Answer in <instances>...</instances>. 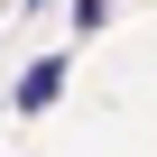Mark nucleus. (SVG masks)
Listing matches in <instances>:
<instances>
[{
	"label": "nucleus",
	"instance_id": "nucleus-3",
	"mask_svg": "<svg viewBox=\"0 0 157 157\" xmlns=\"http://www.w3.org/2000/svg\"><path fill=\"white\" fill-rule=\"evenodd\" d=\"M111 10H120V0H111Z\"/></svg>",
	"mask_w": 157,
	"mask_h": 157
},
{
	"label": "nucleus",
	"instance_id": "nucleus-2",
	"mask_svg": "<svg viewBox=\"0 0 157 157\" xmlns=\"http://www.w3.org/2000/svg\"><path fill=\"white\" fill-rule=\"evenodd\" d=\"M102 19H111V0H74V28H83V37H93Z\"/></svg>",
	"mask_w": 157,
	"mask_h": 157
},
{
	"label": "nucleus",
	"instance_id": "nucleus-1",
	"mask_svg": "<svg viewBox=\"0 0 157 157\" xmlns=\"http://www.w3.org/2000/svg\"><path fill=\"white\" fill-rule=\"evenodd\" d=\"M56 93H65V56H37V65L19 74V93H10V111H19V120H37V111H46Z\"/></svg>",
	"mask_w": 157,
	"mask_h": 157
}]
</instances>
